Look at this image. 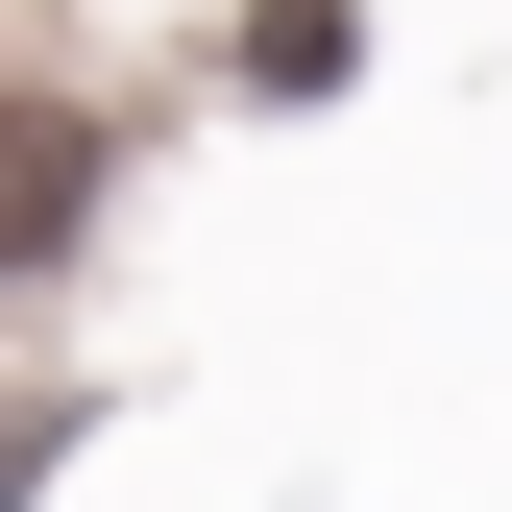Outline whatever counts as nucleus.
<instances>
[{
    "label": "nucleus",
    "instance_id": "1",
    "mask_svg": "<svg viewBox=\"0 0 512 512\" xmlns=\"http://www.w3.org/2000/svg\"><path fill=\"white\" fill-rule=\"evenodd\" d=\"M74 220H98V122H0V269H49Z\"/></svg>",
    "mask_w": 512,
    "mask_h": 512
},
{
    "label": "nucleus",
    "instance_id": "2",
    "mask_svg": "<svg viewBox=\"0 0 512 512\" xmlns=\"http://www.w3.org/2000/svg\"><path fill=\"white\" fill-rule=\"evenodd\" d=\"M366 74V0H244V98H342Z\"/></svg>",
    "mask_w": 512,
    "mask_h": 512
}]
</instances>
